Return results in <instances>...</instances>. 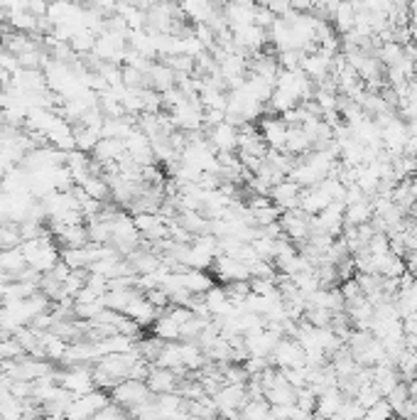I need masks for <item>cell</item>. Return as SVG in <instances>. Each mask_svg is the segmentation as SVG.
Returning <instances> with one entry per match:
<instances>
[{
	"mask_svg": "<svg viewBox=\"0 0 417 420\" xmlns=\"http://www.w3.org/2000/svg\"><path fill=\"white\" fill-rule=\"evenodd\" d=\"M153 394H150L148 384L145 381H133L128 379L123 384H118L113 391H110V401L115 403L118 408H123V411H133V408L143 406V403H148Z\"/></svg>",
	"mask_w": 417,
	"mask_h": 420,
	"instance_id": "cell-1",
	"label": "cell"
},
{
	"mask_svg": "<svg viewBox=\"0 0 417 420\" xmlns=\"http://www.w3.org/2000/svg\"><path fill=\"white\" fill-rule=\"evenodd\" d=\"M110 403V394L105 391H91L86 396H76L71 406L66 408V420H91Z\"/></svg>",
	"mask_w": 417,
	"mask_h": 420,
	"instance_id": "cell-2",
	"label": "cell"
},
{
	"mask_svg": "<svg viewBox=\"0 0 417 420\" xmlns=\"http://www.w3.org/2000/svg\"><path fill=\"white\" fill-rule=\"evenodd\" d=\"M211 401H214V406H216V413H221L224 418H236V413L241 411L248 401V389L246 386L226 384L211 396Z\"/></svg>",
	"mask_w": 417,
	"mask_h": 420,
	"instance_id": "cell-3",
	"label": "cell"
},
{
	"mask_svg": "<svg viewBox=\"0 0 417 420\" xmlns=\"http://www.w3.org/2000/svg\"><path fill=\"white\" fill-rule=\"evenodd\" d=\"M57 381H59V386H62L64 391H69L74 398L96 391V384H93V369H86V364H83V367H71L69 372H59Z\"/></svg>",
	"mask_w": 417,
	"mask_h": 420,
	"instance_id": "cell-4",
	"label": "cell"
},
{
	"mask_svg": "<svg viewBox=\"0 0 417 420\" xmlns=\"http://www.w3.org/2000/svg\"><path fill=\"white\" fill-rule=\"evenodd\" d=\"M270 362L275 364L280 372H287V369H304L307 359H304V349L297 344V342L290 339V337H287V339L282 337L270 354Z\"/></svg>",
	"mask_w": 417,
	"mask_h": 420,
	"instance_id": "cell-5",
	"label": "cell"
},
{
	"mask_svg": "<svg viewBox=\"0 0 417 420\" xmlns=\"http://www.w3.org/2000/svg\"><path fill=\"white\" fill-rule=\"evenodd\" d=\"M238 138H241V130L231 126L229 121L209 128V145L219 155H231L233 150H238Z\"/></svg>",
	"mask_w": 417,
	"mask_h": 420,
	"instance_id": "cell-6",
	"label": "cell"
},
{
	"mask_svg": "<svg viewBox=\"0 0 417 420\" xmlns=\"http://www.w3.org/2000/svg\"><path fill=\"white\" fill-rule=\"evenodd\" d=\"M214 275H219L224 283H248L250 280L248 265L233 256H216Z\"/></svg>",
	"mask_w": 417,
	"mask_h": 420,
	"instance_id": "cell-7",
	"label": "cell"
},
{
	"mask_svg": "<svg viewBox=\"0 0 417 420\" xmlns=\"http://www.w3.org/2000/svg\"><path fill=\"white\" fill-rule=\"evenodd\" d=\"M135 229L148 241H165L170 236V221L163 214H138Z\"/></svg>",
	"mask_w": 417,
	"mask_h": 420,
	"instance_id": "cell-8",
	"label": "cell"
},
{
	"mask_svg": "<svg viewBox=\"0 0 417 420\" xmlns=\"http://www.w3.org/2000/svg\"><path fill=\"white\" fill-rule=\"evenodd\" d=\"M299 197H302V190H299L292 180L277 182V185L270 190V202L275 204L280 212H292V209H299Z\"/></svg>",
	"mask_w": 417,
	"mask_h": 420,
	"instance_id": "cell-9",
	"label": "cell"
},
{
	"mask_svg": "<svg viewBox=\"0 0 417 420\" xmlns=\"http://www.w3.org/2000/svg\"><path fill=\"white\" fill-rule=\"evenodd\" d=\"M260 138H263V143L270 148V150H285V140H287V126L282 118H277V116H268V118H263V123H260Z\"/></svg>",
	"mask_w": 417,
	"mask_h": 420,
	"instance_id": "cell-10",
	"label": "cell"
},
{
	"mask_svg": "<svg viewBox=\"0 0 417 420\" xmlns=\"http://www.w3.org/2000/svg\"><path fill=\"white\" fill-rule=\"evenodd\" d=\"M177 381H180V374L170 372V369L155 367V369H150V376H148L145 384H148L150 394H155V396H167V394H175Z\"/></svg>",
	"mask_w": 417,
	"mask_h": 420,
	"instance_id": "cell-11",
	"label": "cell"
},
{
	"mask_svg": "<svg viewBox=\"0 0 417 420\" xmlns=\"http://www.w3.org/2000/svg\"><path fill=\"white\" fill-rule=\"evenodd\" d=\"M148 86L153 88V91H163V93L172 91V88H175V71L165 62L153 64L148 69Z\"/></svg>",
	"mask_w": 417,
	"mask_h": 420,
	"instance_id": "cell-12",
	"label": "cell"
},
{
	"mask_svg": "<svg viewBox=\"0 0 417 420\" xmlns=\"http://www.w3.org/2000/svg\"><path fill=\"white\" fill-rule=\"evenodd\" d=\"M344 394L339 389H331V391H326V394H321L319 398H316V416H321V418H334V416H339V411H341V406H344Z\"/></svg>",
	"mask_w": 417,
	"mask_h": 420,
	"instance_id": "cell-13",
	"label": "cell"
},
{
	"mask_svg": "<svg viewBox=\"0 0 417 420\" xmlns=\"http://www.w3.org/2000/svg\"><path fill=\"white\" fill-rule=\"evenodd\" d=\"M153 334L158 337L160 342H177L182 334V327L175 322V319L170 317V314H158V319H155L153 324Z\"/></svg>",
	"mask_w": 417,
	"mask_h": 420,
	"instance_id": "cell-14",
	"label": "cell"
},
{
	"mask_svg": "<svg viewBox=\"0 0 417 420\" xmlns=\"http://www.w3.org/2000/svg\"><path fill=\"white\" fill-rule=\"evenodd\" d=\"M27 403L15 398L13 394L0 396V420H25Z\"/></svg>",
	"mask_w": 417,
	"mask_h": 420,
	"instance_id": "cell-15",
	"label": "cell"
},
{
	"mask_svg": "<svg viewBox=\"0 0 417 420\" xmlns=\"http://www.w3.org/2000/svg\"><path fill=\"white\" fill-rule=\"evenodd\" d=\"M270 403L265 398H248L246 406L241 408V420H268Z\"/></svg>",
	"mask_w": 417,
	"mask_h": 420,
	"instance_id": "cell-16",
	"label": "cell"
},
{
	"mask_svg": "<svg viewBox=\"0 0 417 420\" xmlns=\"http://www.w3.org/2000/svg\"><path fill=\"white\" fill-rule=\"evenodd\" d=\"M381 398H383V396L378 394V389H376L374 384H364V386L359 389V394L354 396V401L359 403V406L364 408V411H369V408L376 406V403L381 401Z\"/></svg>",
	"mask_w": 417,
	"mask_h": 420,
	"instance_id": "cell-17",
	"label": "cell"
},
{
	"mask_svg": "<svg viewBox=\"0 0 417 420\" xmlns=\"http://www.w3.org/2000/svg\"><path fill=\"white\" fill-rule=\"evenodd\" d=\"M391 418H393V408L386 398H381L376 406H371L366 411V420H391Z\"/></svg>",
	"mask_w": 417,
	"mask_h": 420,
	"instance_id": "cell-18",
	"label": "cell"
},
{
	"mask_svg": "<svg viewBox=\"0 0 417 420\" xmlns=\"http://www.w3.org/2000/svg\"><path fill=\"white\" fill-rule=\"evenodd\" d=\"M91 420H130V416H128L123 408L115 406V403H108V406H105L101 413H96Z\"/></svg>",
	"mask_w": 417,
	"mask_h": 420,
	"instance_id": "cell-19",
	"label": "cell"
},
{
	"mask_svg": "<svg viewBox=\"0 0 417 420\" xmlns=\"http://www.w3.org/2000/svg\"><path fill=\"white\" fill-rule=\"evenodd\" d=\"M0 314H3V302H0Z\"/></svg>",
	"mask_w": 417,
	"mask_h": 420,
	"instance_id": "cell-20",
	"label": "cell"
},
{
	"mask_svg": "<svg viewBox=\"0 0 417 420\" xmlns=\"http://www.w3.org/2000/svg\"><path fill=\"white\" fill-rule=\"evenodd\" d=\"M354 420H366V416L364 418H354Z\"/></svg>",
	"mask_w": 417,
	"mask_h": 420,
	"instance_id": "cell-21",
	"label": "cell"
}]
</instances>
